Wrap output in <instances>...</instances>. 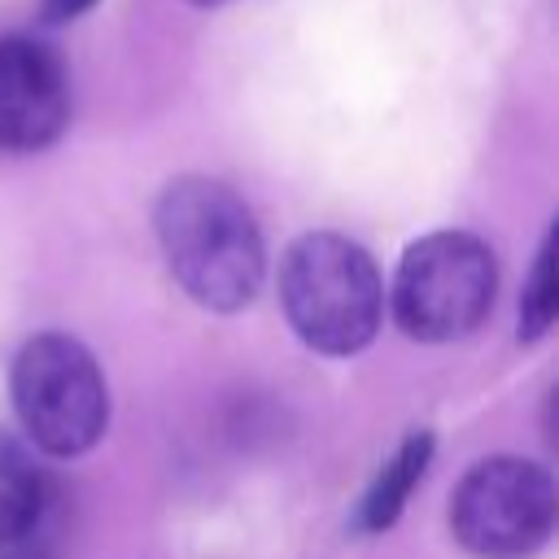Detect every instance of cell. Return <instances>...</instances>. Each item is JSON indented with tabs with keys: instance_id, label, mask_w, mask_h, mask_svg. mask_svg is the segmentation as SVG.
<instances>
[{
	"instance_id": "1",
	"label": "cell",
	"mask_w": 559,
	"mask_h": 559,
	"mask_svg": "<svg viewBox=\"0 0 559 559\" xmlns=\"http://www.w3.org/2000/svg\"><path fill=\"white\" fill-rule=\"evenodd\" d=\"M157 240L175 284L214 314H236L253 301L266 249L253 210L210 175H183L157 197Z\"/></svg>"
},
{
	"instance_id": "2",
	"label": "cell",
	"mask_w": 559,
	"mask_h": 559,
	"mask_svg": "<svg viewBox=\"0 0 559 559\" xmlns=\"http://www.w3.org/2000/svg\"><path fill=\"white\" fill-rule=\"evenodd\" d=\"M288 328L328 358H349L380 332L384 284L371 253L341 231H306L280 262Z\"/></svg>"
},
{
	"instance_id": "3",
	"label": "cell",
	"mask_w": 559,
	"mask_h": 559,
	"mask_svg": "<svg viewBox=\"0 0 559 559\" xmlns=\"http://www.w3.org/2000/svg\"><path fill=\"white\" fill-rule=\"evenodd\" d=\"M9 393L26 441L57 459L87 454L109 424L105 376L92 349L66 332H39L17 349Z\"/></svg>"
},
{
	"instance_id": "4",
	"label": "cell",
	"mask_w": 559,
	"mask_h": 559,
	"mask_svg": "<svg viewBox=\"0 0 559 559\" xmlns=\"http://www.w3.org/2000/svg\"><path fill=\"white\" fill-rule=\"evenodd\" d=\"M493 293H498V262L480 236L428 231L402 253L389 306L406 336L445 345L485 323Z\"/></svg>"
},
{
	"instance_id": "5",
	"label": "cell",
	"mask_w": 559,
	"mask_h": 559,
	"mask_svg": "<svg viewBox=\"0 0 559 559\" xmlns=\"http://www.w3.org/2000/svg\"><path fill=\"white\" fill-rule=\"evenodd\" d=\"M450 528L476 559H533L555 528V480L542 463L480 459L450 498Z\"/></svg>"
},
{
	"instance_id": "6",
	"label": "cell",
	"mask_w": 559,
	"mask_h": 559,
	"mask_svg": "<svg viewBox=\"0 0 559 559\" xmlns=\"http://www.w3.org/2000/svg\"><path fill=\"white\" fill-rule=\"evenodd\" d=\"M70 122V79L52 48L4 35L0 39V148H48Z\"/></svg>"
},
{
	"instance_id": "7",
	"label": "cell",
	"mask_w": 559,
	"mask_h": 559,
	"mask_svg": "<svg viewBox=\"0 0 559 559\" xmlns=\"http://www.w3.org/2000/svg\"><path fill=\"white\" fill-rule=\"evenodd\" d=\"M52 520H57V493L48 472L17 432L0 428V546L35 537L52 528Z\"/></svg>"
},
{
	"instance_id": "8",
	"label": "cell",
	"mask_w": 559,
	"mask_h": 559,
	"mask_svg": "<svg viewBox=\"0 0 559 559\" xmlns=\"http://www.w3.org/2000/svg\"><path fill=\"white\" fill-rule=\"evenodd\" d=\"M428 463H432V432H411L393 450V459L376 472V480L367 485L362 507H358V528L362 533H384L402 515V507H406L411 489L424 480Z\"/></svg>"
},
{
	"instance_id": "9",
	"label": "cell",
	"mask_w": 559,
	"mask_h": 559,
	"mask_svg": "<svg viewBox=\"0 0 559 559\" xmlns=\"http://www.w3.org/2000/svg\"><path fill=\"white\" fill-rule=\"evenodd\" d=\"M555 323V231H546L520 297V341H542Z\"/></svg>"
},
{
	"instance_id": "10",
	"label": "cell",
	"mask_w": 559,
	"mask_h": 559,
	"mask_svg": "<svg viewBox=\"0 0 559 559\" xmlns=\"http://www.w3.org/2000/svg\"><path fill=\"white\" fill-rule=\"evenodd\" d=\"M48 555H52V528H44V533H35L26 542L0 546V559H48Z\"/></svg>"
},
{
	"instance_id": "11",
	"label": "cell",
	"mask_w": 559,
	"mask_h": 559,
	"mask_svg": "<svg viewBox=\"0 0 559 559\" xmlns=\"http://www.w3.org/2000/svg\"><path fill=\"white\" fill-rule=\"evenodd\" d=\"M96 0H44V17L48 22H70V17H83Z\"/></svg>"
},
{
	"instance_id": "12",
	"label": "cell",
	"mask_w": 559,
	"mask_h": 559,
	"mask_svg": "<svg viewBox=\"0 0 559 559\" xmlns=\"http://www.w3.org/2000/svg\"><path fill=\"white\" fill-rule=\"evenodd\" d=\"M188 4H201V9H214V4H223V0H188Z\"/></svg>"
}]
</instances>
